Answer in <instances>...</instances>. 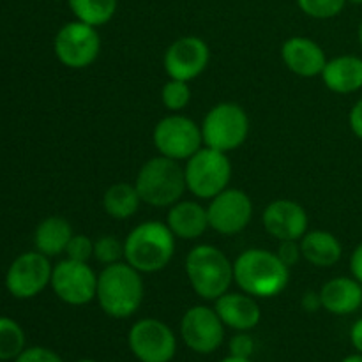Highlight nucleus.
<instances>
[{"mask_svg": "<svg viewBox=\"0 0 362 362\" xmlns=\"http://www.w3.org/2000/svg\"><path fill=\"white\" fill-rule=\"evenodd\" d=\"M233 281L240 292L255 299H272L288 286L290 267L278 253L251 247L233 260Z\"/></svg>", "mask_w": 362, "mask_h": 362, "instance_id": "f257e3e1", "label": "nucleus"}, {"mask_svg": "<svg viewBox=\"0 0 362 362\" xmlns=\"http://www.w3.org/2000/svg\"><path fill=\"white\" fill-rule=\"evenodd\" d=\"M95 299L108 317L117 320L133 317L144 300L141 272L131 267L126 260L105 265V269L98 274Z\"/></svg>", "mask_w": 362, "mask_h": 362, "instance_id": "f03ea898", "label": "nucleus"}, {"mask_svg": "<svg viewBox=\"0 0 362 362\" xmlns=\"http://www.w3.org/2000/svg\"><path fill=\"white\" fill-rule=\"evenodd\" d=\"M173 255L175 235L166 223H140L124 240V260L141 274H154L166 269Z\"/></svg>", "mask_w": 362, "mask_h": 362, "instance_id": "7ed1b4c3", "label": "nucleus"}, {"mask_svg": "<svg viewBox=\"0 0 362 362\" xmlns=\"http://www.w3.org/2000/svg\"><path fill=\"white\" fill-rule=\"evenodd\" d=\"M186 276L198 297L216 300L232 285L233 262L219 247L198 244L186 257Z\"/></svg>", "mask_w": 362, "mask_h": 362, "instance_id": "20e7f679", "label": "nucleus"}, {"mask_svg": "<svg viewBox=\"0 0 362 362\" xmlns=\"http://www.w3.org/2000/svg\"><path fill=\"white\" fill-rule=\"evenodd\" d=\"M134 186L144 204L159 209L172 207L187 189L184 166L159 154L141 165Z\"/></svg>", "mask_w": 362, "mask_h": 362, "instance_id": "39448f33", "label": "nucleus"}, {"mask_svg": "<svg viewBox=\"0 0 362 362\" xmlns=\"http://www.w3.org/2000/svg\"><path fill=\"white\" fill-rule=\"evenodd\" d=\"M187 191L202 200H211L225 191L232 179V163L226 152L202 147L184 166Z\"/></svg>", "mask_w": 362, "mask_h": 362, "instance_id": "423d86ee", "label": "nucleus"}, {"mask_svg": "<svg viewBox=\"0 0 362 362\" xmlns=\"http://www.w3.org/2000/svg\"><path fill=\"white\" fill-rule=\"evenodd\" d=\"M200 129L205 147L221 152L235 151L250 134V117L237 103H219L209 110Z\"/></svg>", "mask_w": 362, "mask_h": 362, "instance_id": "0eeeda50", "label": "nucleus"}, {"mask_svg": "<svg viewBox=\"0 0 362 362\" xmlns=\"http://www.w3.org/2000/svg\"><path fill=\"white\" fill-rule=\"evenodd\" d=\"M152 140L159 154L175 161H187L204 145L200 126L182 113L163 117L156 124Z\"/></svg>", "mask_w": 362, "mask_h": 362, "instance_id": "6e6552de", "label": "nucleus"}, {"mask_svg": "<svg viewBox=\"0 0 362 362\" xmlns=\"http://www.w3.org/2000/svg\"><path fill=\"white\" fill-rule=\"evenodd\" d=\"M55 57L69 69H85L98 60L101 37L98 28L80 20L64 25L53 41Z\"/></svg>", "mask_w": 362, "mask_h": 362, "instance_id": "1a4fd4ad", "label": "nucleus"}, {"mask_svg": "<svg viewBox=\"0 0 362 362\" xmlns=\"http://www.w3.org/2000/svg\"><path fill=\"white\" fill-rule=\"evenodd\" d=\"M49 285L62 303L69 306H85L95 299L98 274L88 262L66 258L53 267Z\"/></svg>", "mask_w": 362, "mask_h": 362, "instance_id": "9d476101", "label": "nucleus"}, {"mask_svg": "<svg viewBox=\"0 0 362 362\" xmlns=\"http://www.w3.org/2000/svg\"><path fill=\"white\" fill-rule=\"evenodd\" d=\"M127 343L140 362H170L175 357L177 338L158 318H141L129 329Z\"/></svg>", "mask_w": 362, "mask_h": 362, "instance_id": "9b49d317", "label": "nucleus"}, {"mask_svg": "<svg viewBox=\"0 0 362 362\" xmlns=\"http://www.w3.org/2000/svg\"><path fill=\"white\" fill-rule=\"evenodd\" d=\"M209 228L221 235H237L253 219V200L243 189L226 187L214 198L207 207Z\"/></svg>", "mask_w": 362, "mask_h": 362, "instance_id": "f8f14e48", "label": "nucleus"}, {"mask_svg": "<svg viewBox=\"0 0 362 362\" xmlns=\"http://www.w3.org/2000/svg\"><path fill=\"white\" fill-rule=\"evenodd\" d=\"M180 336L187 349L207 356L216 352L225 341V324L214 308L193 306L182 315Z\"/></svg>", "mask_w": 362, "mask_h": 362, "instance_id": "ddd939ff", "label": "nucleus"}, {"mask_svg": "<svg viewBox=\"0 0 362 362\" xmlns=\"http://www.w3.org/2000/svg\"><path fill=\"white\" fill-rule=\"evenodd\" d=\"M53 267L49 258L39 251L20 255L9 265L6 274V288L16 299H32L39 296L52 281Z\"/></svg>", "mask_w": 362, "mask_h": 362, "instance_id": "4468645a", "label": "nucleus"}, {"mask_svg": "<svg viewBox=\"0 0 362 362\" xmlns=\"http://www.w3.org/2000/svg\"><path fill=\"white\" fill-rule=\"evenodd\" d=\"M211 62V48L198 35H184L166 48L163 67L173 80L191 81L200 76Z\"/></svg>", "mask_w": 362, "mask_h": 362, "instance_id": "2eb2a0df", "label": "nucleus"}, {"mask_svg": "<svg viewBox=\"0 0 362 362\" xmlns=\"http://www.w3.org/2000/svg\"><path fill=\"white\" fill-rule=\"evenodd\" d=\"M265 232L278 240H300L308 232L306 209L293 200H274L262 214Z\"/></svg>", "mask_w": 362, "mask_h": 362, "instance_id": "dca6fc26", "label": "nucleus"}, {"mask_svg": "<svg viewBox=\"0 0 362 362\" xmlns=\"http://www.w3.org/2000/svg\"><path fill=\"white\" fill-rule=\"evenodd\" d=\"M281 60L290 73L300 78L318 76L327 64L324 48L317 41L304 35H293L283 42Z\"/></svg>", "mask_w": 362, "mask_h": 362, "instance_id": "f3484780", "label": "nucleus"}, {"mask_svg": "<svg viewBox=\"0 0 362 362\" xmlns=\"http://www.w3.org/2000/svg\"><path fill=\"white\" fill-rule=\"evenodd\" d=\"M214 310L225 327L237 332H250L262 320V310L253 296L244 292H226L214 300Z\"/></svg>", "mask_w": 362, "mask_h": 362, "instance_id": "a211bd4d", "label": "nucleus"}, {"mask_svg": "<svg viewBox=\"0 0 362 362\" xmlns=\"http://www.w3.org/2000/svg\"><path fill=\"white\" fill-rule=\"evenodd\" d=\"M166 225L172 230L175 239H198L209 228L207 207H202L198 202L193 200H179L172 207H168Z\"/></svg>", "mask_w": 362, "mask_h": 362, "instance_id": "6ab92c4d", "label": "nucleus"}, {"mask_svg": "<svg viewBox=\"0 0 362 362\" xmlns=\"http://www.w3.org/2000/svg\"><path fill=\"white\" fill-rule=\"evenodd\" d=\"M322 308L338 317L356 313L362 306V285L356 278H332L320 288Z\"/></svg>", "mask_w": 362, "mask_h": 362, "instance_id": "aec40b11", "label": "nucleus"}, {"mask_svg": "<svg viewBox=\"0 0 362 362\" xmlns=\"http://www.w3.org/2000/svg\"><path fill=\"white\" fill-rule=\"evenodd\" d=\"M320 76L334 94H352L362 88V59L356 55L334 57L327 60Z\"/></svg>", "mask_w": 362, "mask_h": 362, "instance_id": "412c9836", "label": "nucleus"}, {"mask_svg": "<svg viewBox=\"0 0 362 362\" xmlns=\"http://www.w3.org/2000/svg\"><path fill=\"white\" fill-rule=\"evenodd\" d=\"M300 253L315 267H332L341 260L343 247L338 237L325 230H308L299 240Z\"/></svg>", "mask_w": 362, "mask_h": 362, "instance_id": "4be33fe9", "label": "nucleus"}, {"mask_svg": "<svg viewBox=\"0 0 362 362\" xmlns=\"http://www.w3.org/2000/svg\"><path fill=\"white\" fill-rule=\"evenodd\" d=\"M73 226L62 216H49L42 219L34 232V244L39 253L46 257H59L66 253V247L73 237Z\"/></svg>", "mask_w": 362, "mask_h": 362, "instance_id": "5701e85b", "label": "nucleus"}, {"mask_svg": "<svg viewBox=\"0 0 362 362\" xmlns=\"http://www.w3.org/2000/svg\"><path fill=\"white\" fill-rule=\"evenodd\" d=\"M141 198L134 184L117 182L105 191L103 209L113 219H129L138 212Z\"/></svg>", "mask_w": 362, "mask_h": 362, "instance_id": "b1692460", "label": "nucleus"}, {"mask_svg": "<svg viewBox=\"0 0 362 362\" xmlns=\"http://www.w3.org/2000/svg\"><path fill=\"white\" fill-rule=\"evenodd\" d=\"M74 18L92 27H103L117 13L119 0H67Z\"/></svg>", "mask_w": 362, "mask_h": 362, "instance_id": "393cba45", "label": "nucleus"}, {"mask_svg": "<svg viewBox=\"0 0 362 362\" xmlns=\"http://www.w3.org/2000/svg\"><path fill=\"white\" fill-rule=\"evenodd\" d=\"M23 350V329L13 318L0 317V361H14Z\"/></svg>", "mask_w": 362, "mask_h": 362, "instance_id": "a878e982", "label": "nucleus"}, {"mask_svg": "<svg viewBox=\"0 0 362 362\" xmlns=\"http://www.w3.org/2000/svg\"><path fill=\"white\" fill-rule=\"evenodd\" d=\"M191 101V88L189 81L173 80L170 78L161 88V103L166 110L172 113H179L189 105Z\"/></svg>", "mask_w": 362, "mask_h": 362, "instance_id": "bb28decb", "label": "nucleus"}, {"mask_svg": "<svg viewBox=\"0 0 362 362\" xmlns=\"http://www.w3.org/2000/svg\"><path fill=\"white\" fill-rule=\"evenodd\" d=\"M124 258V240L115 235H103L94 240V260L103 265H112L122 262Z\"/></svg>", "mask_w": 362, "mask_h": 362, "instance_id": "cd10ccee", "label": "nucleus"}, {"mask_svg": "<svg viewBox=\"0 0 362 362\" xmlns=\"http://www.w3.org/2000/svg\"><path fill=\"white\" fill-rule=\"evenodd\" d=\"M346 0H297V6L306 16L315 20H329L338 16Z\"/></svg>", "mask_w": 362, "mask_h": 362, "instance_id": "c85d7f7f", "label": "nucleus"}, {"mask_svg": "<svg viewBox=\"0 0 362 362\" xmlns=\"http://www.w3.org/2000/svg\"><path fill=\"white\" fill-rule=\"evenodd\" d=\"M66 255L69 260L88 262L90 258H94V240L88 235L74 233V235L71 237L69 244H67Z\"/></svg>", "mask_w": 362, "mask_h": 362, "instance_id": "c756f323", "label": "nucleus"}, {"mask_svg": "<svg viewBox=\"0 0 362 362\" xmlns=\"http://www.w3.org/2000/svg\"><path fill=\"white\" fill-rule=\"evenodd\" d=\"M230 356L243 357V359H251L255 352V339L251 338L250 332H237L228 343Z\"/></svg>", "mask_w": 362, "mask_h": 362, "instance_id": "7c9ffc66", "label": "nucleus"}, {"mask_svg": "<svg viewBox=\"0 0 362 362\" xmlns=\"http://www.w3.org/2000/svg\"><path fill=\"white\" fill-rule=\"evenodd\" d=\"M14 362H64L53 350L45 349V346H32L25 349Z\"/></svg>", "mask_w": 362, "mask_h": 362, "instance_id": "2f4dec72", "label": "nucleus"}, {"mask_svg": "<svg viewBox=\"0 0 362 362\" xmlns=\"http://www.w3.org/2000/svg\"><path fill=\"white\" fill-rule=\"evenodd\" d=\"M276 253L281 258L283 264L288 265V267H293L303 258L299 240H279V247Z\"/></svg>", "mask_w": 362, "mask_h": 362, "instance_id": "473e14b6", "label": "nucleus"}, {"mask_svg": "<svg viewBox=\"0 0 362 362\" xmlns=\"http://www.w3.org/2000/svg\"><path fill=\"white\" fill-rule=\"evenodd\" d=\"M349 122H350V129L354 131V134L362 140V98L356 103V105H354L352 112H350V117H349Z\"/></svg>", "mask_w": 362, "mask_h": 362, "instance_id": "72a5a7b5", "label": "nucleus"}, {"mask_svg": "<svg viewBox=\"0 0 362 362\" xmlns=\"http://www.w3.org/2000/svg\"><path fill=\"white\" fill-rule=\"evenodd\" d=\"M350 271L352 276L362 285V243L354 250L352 257H350Z\"/></svg>", "mask_w": 362, "mask_h": 362, "instance_id": "f704fd0d", "label": "nucleus"}, {"mask_svg": "<svg viewBox=\"0 0 362 362\" xmlns=\"http://www.w3.org/2000/svg\"><path fill=\"white\" fill-rule=\"evenodd\" d=\"M303 304L304 311H310V313H315L322 308V299H320V292H306L303 296Z\"/></svg>", "mask_w": 362, "mask_h": 362, "instance_id": "c9c22d12", "label": "nucleus"}, {"mask_svg": "<svg viewBox=\"0 0 362 362\" xmlns=\"http://www.w3.org/2000/svg\"><path fill=\"white\" fill-rule=\"evenodd\" d=\"M350 341H352L354 349L357 352L362 354V318L352 325V331H350Z\"/></svg>", "mask_w": 362, "mask_h": 362, "instance_id": "e433bc0d", "label": "nucleus"}, {"mask_svg": "<svg viewBox=\"0 0 362 362\" xmlns=\"http://www.w3.org/2000/svg\"><path fill=\"white\" fill-rule=\"evenodd\" d=\"M341 362H362V354H354V356H349V357H345V359H343Z\"/></svg>", "mask_w": 362, "mask_h": 362, "instance_id": "4c0bfd02", "label": "nucleus"}, {"mask_svg": "<svg viewBox=\"0 0 362 362\" xmlns=\"http://www.w3.org/2000/svg\"><path fill=\"white\" fill-rule=\"evenodd\" d=\"M219 362H251V359H243V357H233V356H228V357H225V359L219 361Z\"/></svg>", "mask_w": 362, "mask_h": 362, "instance_id": "58836bf2", "label": "nucleus"}, {"mask_svg": "<svg viewBox=\"0 0 362 362\" xmlns=\"http://www.w3.org/2000/svg\"><path fill=\"white\" fill-rule=\"evenodd\" d=\"M359 42H361V46H362V21H361V25H359Z\"/></svg>", "mask_w": 362, "mask_h": 362, "instance_id": "ea45409f", "label": "nucleus"}, {"mask_svg": "<svg viewBox=\"0 0 362 362\" xmlns=\"http://www.w3.org/2000/svg\"><path fill=\"white\" fill-rule=\"evenodd\" d=\"M76 362H98V361H94V359H80V361H76Z\"/></svg>", "mask_w": 362, "mask_h": 362, "instance_id": "a19ab883", "label": "nucleus"}, {"mask_svg": "<svg viewBox=\"0 0 362 362\" xmlns=\"http://www.w3.org/2000/svg\"><path fill=\"white\" fill-rule=\"evenodd\" d=\"M346 2H352V4H362V0H346Z\"/></svg>", "mask_w": 362, "mask_h": 362, "instance_id": "79ce46f5", "label": "nucleus"}]
</instances>
